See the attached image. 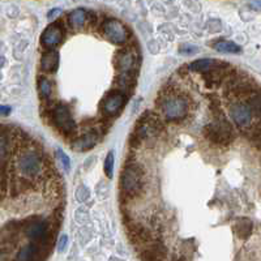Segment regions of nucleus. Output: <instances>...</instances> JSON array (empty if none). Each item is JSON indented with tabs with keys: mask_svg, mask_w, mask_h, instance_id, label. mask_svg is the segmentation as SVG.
I'll list each match as a JSON object with an SVG mask.
<instances>
[{
	"mask_svg": "<svg viewBox=\"0 0 261 261\" xmlns=\"http://www.w3.org/2000/svg\"><path fill=\"white\" fill-rule=\"evenodd\" d=\"M68 20H70V25L73 26L75 29H80L87 22V12L84 9H76V11L70 13Z\"/></svg>",
	"mask_w": 261,
	"mask_h": 261,
	"instance_id": "obj_17",
	"label": "nucleus"
},
{
	"mask_svg": "<svg viewBox=\"0 0 261 261\" xmlns=\"http://www.w3.org/2000/svg\"><path fill=\"white\" fill-rule=\"evenodd\" d=\"M247 104L256 118L261 119V91L255 90L247 97Z\"/></svg>",
	"mask_w": 261,
	"mask_h": 261,
	"instance_id": "obj_15",
	"label": "nucleus"
},
{
	"mask_svg": "<svg viewBox=\"0 0 261 261\" xmlns=\"http://www.w3.org/2000/svg\"><path fill=\"white\" fill-rule=\"evenodd\" d=\"M104 38L108 39L115 45L125 43L128 39V32L124 28V25L116 20L106 21L104 24Z\"/></svg>",
	"mask_w": 261,
	"mask_h": 261,
	"instance_id": "obj_7",
	"label": "nucleus"
},
{
	"mask_svg": "<svg viewBox=\"0 0 261 261\" xmlns=\"http://www.w3.org/2000/svg\"><path fill=\"white\" fill-rule=\"evenodd\" d=\"M58 60H59V55L58 52L55 51H49L46 54L42 55L41 59V67L42 70L45 72H54L58 67Z\"/></svg>",
	"mask_w": 261,
	"mask_h": 261,
	"instance_id": "obj_14",
	"label": "nucleus"
},
{
	"mask_svg": "<svg viewBox=\"0 0 261 261\" xmlns=\"http://www.w3.org/2000/svg\"><path fill=\"white\" fill-rule=\"evenodd\" d=\"M123 106H124V96L121 93L106 96L101 104V108L106 115H116Z\"/></svg>",
	"mask_w": 261,
	"mask_h": 261,
	"instance_id": "obj_10",
	"label": "nucleus"
},
{
	"mask_svg": "<svg viewBox=\"0 0 261 261\" xmlns=\"http://www.w3.org/2000/svg\"><path fill=\"white\" fill-rule=\"evenodd\" d=\"M7 165H0V199H3L9 188V174Z\"/></svg>",
	"mask_w": 261,
	"mask_h": 261,
	"instance_id": "obj_19",
	"label": "nucleus"
},
{
	"mask_svg": "<svg viewBox=\"0 0 261 261\" xmlns=\"http://www.w3.org/2000/svg\"><path fill=\"white\" fill-rule=\"evenodd\" d=\"M104 173L108 178H112L114 175V153L112 152H110L104 159Z\"/></svg>",
	"mask_w": 261,
	"mask_h": 261,
	"instance_id": "obj_24",
	"label": "nucleus"
},
{
	"mask_svg": "<svg viewBox=\"0 0 261 261\" xmlns=\"http://www.w3.org/2000/svg\"><path fill=\"white\" fill-rule=\"evenodd\" d=\"M232 121L241 128H249L252 125L253 114L247 104H234L230 107Z\"/></svg>",
	"mask_w": 261,
	"mask_h": 261,
	"instance_id": "obj_8",
	"label": "nucleus"
},
{
	"mask_svg": "<svg viewBox=\"0 0 261 261\" xmlns=\"http://www.w3.org/2000/svg\"><path fill=\"white\" fill-rule=\"evenodd\" d=\"M60 244H59V249H60V251H62L63 248H64V244H66L67 243V236L64 235V236H62V239H60Z\"/></svg>",
	"mask_w": 261,
	"mask_h": 261,
	"instance_id": "obj_27",
	"label": "nucleus"
},
{
	"mask_svg": "<svg viewBox=\"0 0 261 261\" xmlns=\"http://www.w3.org/2000/svg\"><path fill=\"white\" fill-rule=\"evenodd\" d=\"M214 49L220 52H232V54H236V52H241V47L234 43V42L230 41H222L216 43Z\"/></svg>",
	"mask_w": 261,
	"mask_h": 261,
	"instance_id": "obj_21",
	"label": "nucleus"
},
{
	"mask_svg": "<svg viewBox=\"0 0 261 261\" xmlns=\"http://www.w3.org/2000/svg\"><path fill=\"white\" fill-rule=\"evenodd\" d=\"M9 112H11V108L8 106H0V115L5 116L8 115Z\"/></svg>",
	"mask_w": 261,
	"mask_h": 261,
	"instance_id": "obj_26",
	"label": "nucleus"
},
{
	"mask_svg": "<svg viewBox=\"0 0 261 261\" xmlns=\"http://www.w3.org/2000/svg\"><path fill=\"white\" fill-rule=\"evenodd\" d=\"M257 90V85L245 73H231L226 84V94L230 97H248Z\"/></svg>",
	"mask_w": 261,
	"mask_h": 261,
	"instance_id": "obj_4",
	"label": "nucleus"
},
{
	"mask_svg": "<svg viewBox=\"0 0 261 261\" xmlns=\"http://www.w3.org/2000/svg\"><path fill=\"white\" fill-rule=\"evenodd\" d=\"M38 253H39L38 245L32 243V244H28L21 249L18 255H17V259L18 260H33V259L38 257Z\"/></svg>",
	"mask_w": 261,
	"mask_h": 261,
	"instance_id": "obj_18",
	"label": "nucleus"
},
{
	"mask_svg": "<svg viewBox=\"0 0 261 261\" xmlns=\"http://www.w3.org/2000/svg\"><path fill=\"white\" fill-rule=\"evenodd\" d=\"M97 141H98L97 133H94V132L87 133V135L79 137V139H77V140L72 144V148L77 150L90 149V148H93V146L96 145Z\"/></svg>",
	"mask_w": 261,
	"mask_h": 261,
	"instance_id": "obj_13",
	"label": "nucleus"
},
{
	"mask_svg": "<svg viewBox=\"0 0 261 261\" xmlns=\"http://www.w3.org/2000/svg\"><path fill=\"white\" fill-rule=\"evenodd\" d=\"M62 39L63 32L58 24L50 25L45 30V33L42 34V43L46 47H55V46H58L62 42Z\"/></svg>",
	"mask_w": 261,
	"mask_h": 261,
	"instance_id": "obj_11",
	"label": "nucleus"
},
{
	"mask_svg": "<svg viewBox=\"0 0 261 261\" xmlns=\"http://www.w3.org/2000/svg\"><path fill=\"white\" fill-rule=\"evenodd\" d=\"M52 116H54V123L56 124V127L64 135H70V133L75 132L76 123L70 115V108L67 107L66 104H58L54 108Z\"/></svg>",
	"mask_w": 261,
	"mask_h": 261,
	"instance_id": "obj_6",
	"label": "nucleus"
},
{
	"mask_svg": "<svg viewBox=\"0 0 261 261\" xmlns=\"http://www.w3.org/2000/svg\"><path fill=\"white\" fill-rule=\"evenodd\" d=\"M60 13V9H52L50 13H49V18H52L54 16H56V15H59Z\"/></svg>",
	"mask_w": 261,
	"mask_h": 261,
	"instance_id": "obj_28",
	"label": "nucleus"
},
{
	"mask_svg": "<svg viewBox=\"0 0 261 261\" xmlns=\"http://www.w3.org/2000/svg\"><path fill=\"white\" fill-rule=\"evenodd\" d=\"M133 66V56L129 52H122L118 58V68L123 73H127Z\"/></svg>",
	"mask_w": 261,
	"mask_h": 261,
	"instance_id": "obj_20",
	"label": "nucleus"
},
{
	"mask_svg": "<svg viewBox=\"0 0 261 261\" xmlns=\"http://www.w3.org/2000/svg\"><path fill=\"white\" fill-rule=\"evenodd\" d=\"M12 153L8 133L0 132V165H7Z\"/></svg>",
	"mask_w": 261,
	"mask_h": 261,
	"instance_id": "obj_12",
	"label": "nucleus"
},
{
	"mask_svg": "<svg viewBox=\"0 0 261 261\" xmlns=\"http://www.w3.org/2000/svg\"><path fill=\"white\" fill-rule=\"evenodd\" d=\"M56 153H58L59 156V159L62 161V163L64 165V167H66L67 170H70V158H68V156H67L64 152H62L60 149L56 150Z\"/></svg>",
	"mask_w": 261,
	"mask_h": 261,
	"instance_id": "obj_25",
	"label": "nucleus"
},
{
	"mask_svg": "<svg viewBox=\"0 0 261 261\" xmlns=\"http://www.w3.org/2000/svg\"><path fill=\"white\" fill-rule=\"evenodd\" d=\"M47 222L43 220H32L25 225L26 236L35 243L45 244L47 239Z\"/></svg>",
	"mask_w": 261,
	"mask_h": 261,
	"instance_id": "obj_9",
	"label": "nucleus"
},
{
	"mask_svg": "<svg viewBox=\"0 0 261 261\" xmlns=\"http://www.w3.org/2000/svg\"><path fill=\"white\" fill-rule=\"evenodd\" d=\"M161 108L163 115L170 121H179L188 114V102L180 96H167L162 101Z\"/></svg>",
	"mask_w": 261,
	"mask_h": 261,
	"instance_id": "obj_5",
	"label": "nucleus"
},
{
	"mask_svg": "<svg viewBox=\"0 0 261 261\" xmlns=\"http://www.w3.org/2000/svg\"><path fill=\"white\" fill-rule=\"evenodd\" d=\"M39 91L45 98H50L51 93H52V87H51V84L49 80H39Z\"/></svg>",
	"mask_w": 261,
	"mask_h": 261,
	"instance_id": "obj_23",
	"label": "nucleus"
},
{
	"mask_svg": "<svg viewBox=\"0 0 261 261\" xmlns=\"http://www.w3.org/2000/svg\"><path fill=\"white\" fill-rule=\"evenodd\" d=\"M16 167L24 178H38L45 171V159L38 150H24L17 157Z\"/></svg>",
	"mask_w": 261,
	"mask_h": 261,
	"instance_id": "obj_1",
	"label": "nucleus"
},
{
	"mask_svg": "<svg viewBox=\"0 0 261 261\" xmlns=\"http://www.w3.org/2000/svg\"><path fill=\"white\" fill-rule=\"evenodd\" d=\"M204 135L217 145H227L234 139L231 125L225 118H218L214 123L205 125Z\"/></svg>",
	"mask_w": 261,
	"mask_h": 261,
	"instance_id": "obj_3",
	"label": "nucleus"
},
{
	"mask_svg": "<svg viewBox=\"0 0 261 261\" xmlns=\"http://www.w3.org/2000/svg\"><path fill=\"white\" fill-rule=\"evenodd\" d=\"M252 230V224L249 220H241L238 221V224L235 225V231L241 238H247L251 234Z\"/></svg>",
	"mask_w": 261,
	"mask_h": 261,
	"instance_id": "obj_22",
	"label": "nucleus"
},
{
	"mask_svg": "<svg viewBox=\"0 0 261 261\" xmlns=\"http://www.w3.org/2000/svg\"><path fill=\"white\" fill-rule=\"evenodd\" d=\"M144 171L140 166H125L121 176L122 192L127 197H136L144 190Z\"/></svg>",
	"mask_w": 261,
	"mask_h": 261,
	"instance_id": "obj_2",
	"label": "nucleus"
},
{
	"mask_svg": "<svg viewBox=\"0 0 261 261\" xmlns=\"http://www.w3.org/2000/svg\"><path fill=\"white\" fill-rule=\"evenodd\" d=\"M218 60H214V59H200V60H196L190 66V70H193V72H200V73H205L209 70H211L213 67L216 66Z\"/></svg>",
	"mask_w": 261,
	"mask_h": 261,
	"instance_id": "obj_16",
	"label": "nucleus"
}]
</instances>
